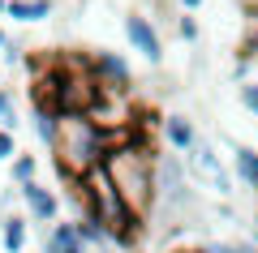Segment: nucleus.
Wrapping results in <instances>:
<instances>
[{
	"label": "nucleus",
	"mask_w": 258,
	"mask_h": 253,
	"mask_svg": "<svg viewBox=\"0 0 258 253\" xmlns=\"http://www.w3.org/2000/svg\"><path fill=\"white\" fill-rule=\"evenodd\" d=\"M0 129H18V112H13V91H0Z\"/></svg>",
	"instance_id": "nucleus-13"
},
{
	"label": "nucleus",
	"mask_w": 258,
	"mask_h": 253,
	"mask_svg": "<svg viewBox=\"0 0 258 253\" xmlns=\"http://www.w3.org/2000/svg\"><path fill=\"white\" fill-rule=\"evenodd\" d=\"M13 181L35 185V159H30V154H18V159H13Z\"/></svg>",
	"instance_id": "nucleus-14"
},
{
	"label": "nucleus",
	"mask_w": 258,
	"mask_h": 253,
	"mask_svg": "<svg viewBox=\"0 0 258 253\" xmlns=\"http://www.w3.org/2000/svg\"><path fill=\"white\" fill-rule=\"evenodd\" d=\"M0 47H5V30H0Z\"/></svg>",
	"instance_id": "nucleus-21"
},
{
	"label": "nucleus",
	"mask_w": 258,
	"mask_h": 253,
	"mask_svg": "<svg viewBox=\"0 0 258 253\" xmlns=\"http://www.w3.org/2000/svg\"><path fill=\"white\" fill-rule=\"evenodd\" d=\"M181 9H203V0H181Z\"/></svg>",
	"instance_id": "nucleus-18"
},
{
	"label": "nucleus",
	"mask_w": 258,
	"mask_h": 253,
	"mask_svg": "<svg viewBox=\"0 0 258 253\" xmlns=\"http://www.w3.org/2000/svg\"><path fill=\"white\" fill-rule=\"evenodd\" d=\"M82 253H86V249H82Z\"/></svg>",
	"instance_id": "nucleus-22"
},
{
	"label": "nucleus",
	"mask_w": 258,
	"mask_h": 253,
	"mask_svg": "<svg viewBox=\"0 0 258 253\" xmlns=\"http://www.w3.org/2000/svg\"><path fill=\"white\" fill-rule=\"evenodd\" d=\"M43 253H82V236H78V223H56L43 240Z\"/></svg>",
	"instance_id": "nucleus-7"
},
{
	"label": "nucleus",
	"mask_w": 258,
	"mask_h": 253,
	"mask_svg": "<svg viewBox=\"0 0 258 253\" xmlns=\"http://www.w3.org/2000/svg\"><path fill=\"white\" fill-rule=\"evenodd\" d=\"M91 69H95V77H99L103 91H125L129 86V64H125V56H116V52H99L91 60Z\"/></svg>",
	"instance_id": "nucleus-6"
},
{
	"label": "nucleus",
	"mask_w": 258,
	"mask_h": 253,
	"mask_svg": "<svg viewBox=\"0 0 258 253\" xmlns=\"http://www.w3.org/2000/svg\"><path fill=\"white\" fill-rule=\"evenodd\" d=\"M52 154H56L60 176L82 181L86 172H95L103 163V154H108V133H103L91 116H82V112H60V125H56V137H52Z\"/></svg>",
	"instance_id": "nucleus-2"
},
{
	"label": "nucleus",
	"mask_w": 258,
	"mask_h": 253,
	"mask_svg": "<svg viewBox=\"0 0 258 253\" xmlns=\"http://www.w3.org/2000/svg\"><path fill=\"white\" fill-rule=\"evenodd\" d=\"M185 167L194 172V181L211 185L220 198H228V193H232V176H228V167L220 163V154H215L211 142H203V137H198V142L185 150Z\"/></svg>",
	"instance_id": "nucleus-4"
},
{
	"label": "nucleus",
	"mask_w": 258,
	"mask_h": 253,
	"mask_svg": "<svg viewBox=\"0 0 258 253\" xmlns=\"http://www.w3.org/2000/svg\"><path fill=\"white\" fill-rule=\"evenodd\" d=\"M22 193H26L30 215H35L39 223H52V219H56V198L43 189V185H22Z\"/></svg>",
	"instance_id": "nucleus-9"
},
{
	"label": "nucleus",
	"mask_w": 258,
	"mask_h": 253,
	"mask_svg": "<svg viewBox=\"0 0 258 253\" xmlns=\"http://www.w3.org/2000/svg\"><path fill=\"white\" fill-rule=\"evenodd\" d=\"M0 240H5L9 253H22V244H26V223H22V219H5V236H0Z\"/></svg>",
	"instance_id": "nucleus-12"
},
{
	"label": "nucleus",
	"mask_w": 258,
	"mask_h": 253,
	"mask_svg": "<svg viewBox=\"0 0 258 253\" xmlns=\"http://www.w3.org/2000/svg\"><path fill=\"white\" fill-rule=\"evenodd\" d=\"M232 172L245 189H258V150L254 146H232Z\"/></svg>",
	"instance_id": "nucleus-8"
},
{
	"label": "nucleus",
	"mask_w": 258,
	"mask_h": 253,
	"mask_svg": "<svg viewBox=\"0 0 258 253\" xmlns=\"http://www.w3.org/2000/svg\"><path fill=\"white\" fill-rule=\"evenodd\" d=\"M52 13V0H9V18L18 22H43Z\"/></svg>",
	"instance_id": "nucleus-11"
},
{
	"label": "nucleus",
	"mask_w": 258,
	"mask_h": 253,
	"mask_svg": "<svg viewBox=\"0 0 258 253\" xmlns=\"http://www.w3.org/2000/svg\"><path fill=\"white\" fill-rule=\"evenodd\" d=\"M125 35H129V43H134V52H142L151 64L164 60V43H159V30L151 26L142 13H129V18H125Z\"/></svg>",
	"instance_id": "nucleus-5"
},
{
	"label": "nucleus",
	"mask_w": 258,
	"mask_h": 253,
	"mask_svg": "<svg viewBox=\"0 0 258 253\" xmlns=\"http://www.w3.org/2000/svg\"><path fill=\"white\" fill-rule=\"evenodd\" d=\"M5 13H9V0H0V18H5Z\"/></svg>",
	"instance_id": "nucleus-20"
},
{
	"label": "nucleus",
	"mask_w": 258,
	"mask_h": 253,
	"mask_svg": "<svg viewBox=\"0 0 258 253\" xmlns=\"http://www.w3.org/2000/svg\"><path fill=\"white\" fill-rule=\"evenodd\" d=\"M155 206L172 210H194V189H189V172H185V159L176 154H159L155 163Z\"/></svg>",
	"instance_id": "nucleus-3"
},
{
	"label": "nucleus",
	"mask_w": 258,
	"mask_h": 253,
	"mask_svg": "<svg viewBox=\"0 0 258 253\" xmlns=\"http://www.w3.org/2000/svg\"><path fill=\"white\" fill-rule=\"evenodd\" d=\"M164 137L172 150H189L194 142H198V133H194V125L185 116H164Z\"/></svg>",
	"instance_id": "nucleus-10"
},
{
	"label": "nucleus",
	"mask_w": 258,
	"mask_h": 253,
	"mask_svg": "<svg viewBox=\"0 0 258 253\" xmlns=\"http://www.w3.org/2000/svg\"><path fill=\"white\" fill-rule=\"evenodd\" d=\"M176 35H181L185 43H194V39H198V22H194V18H181V22H176Z\"/></svg>",
	"instance_id": "nucleus-16"
},
{
	"label": "nucleus",
	"mask_w": 258,
	"mask_h": 253,
	"mask_svg": "<svg viewBox=\"0 0 258 253\" xmlns=\"http://www.w3.org/2000/svg\"><path fill=\"white\" fill-rule=\"evenodd\" d=\"M13 154H18V150H13V133H9V129H0V163L13 159Z\"/></svg>",
	"instance_id": "nucleus-17"
},
{
	"label": "nucleus",
	"mask_w": 258,
	"mask_h": 253,
	"mask_svg": "<svg viewBox=\"0 0 258 253\" xmlns=\"http://www.w3.org/2000/svg\"><path fill=\"white\" fill-rule=\"evenodd\" d=\"M155 163H159V154L151 150L142 137L120 142V146H112V150L103 154V167H108L112 185H116V193L125 198V206H129L134 219H147L151 206H155Z\"/></svg>",
	"instance_id": "nucleus-1"
},
{
	"label": "nucleus",
	"mask_w": 258,
	"mask_h": 253,
	"mask_svg": "<svg viewBox=\"0 0 258 253\" xmlns=\"http://www.w3.org/2000/svg\"><path fill=\"white\" fill-rule=\"evenodd\" d=\"M241 103H245V112H254V116H258V77L241 81Z\"/></svg>",
	"instance_id": "nucleus-15"
},
{
	"label": "nucleus",
	"mask_w": 258,
	"mask_h": 253,
	"mask_svg": "<svg viewBox=\"0 0 258 253\" xmlns=\"http://www.w3.org/2000/svg\"><path fill=\"white\" fill-rule=\"evenodd\" d=\"M194 253H215V244H198V249H194Z\"/></svg>",
	"instance_id": "nucleus-19"
}]
</instances>
